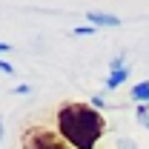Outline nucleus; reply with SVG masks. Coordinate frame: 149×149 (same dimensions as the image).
I'll list each match as a JSON object with an SVG mask.
<instances>
[{"mask_svg":"<svg viewBox=\"0 0 149 149\" xmlns=\"http://www.w3.org/2000/svg\"><path fill=\"white\" fill-rule=\"evenodd\" d=\"M92 106H95V109H100V106H103V97H100V95H95V97H92Z\"/></svg>","mask_w":149,"mask_h":149,"instance_id":"nucleus-12","label":"nucleus"},{"mask_svg":"<svg viewBox=\"0 0 149 149\" xmlns=\"http://www.w3.org/2000/svg\"><path fill=\"white\" fill-rule=\"evenodd\" d=\"M95 29H97V26H92V23H89V26H77L74 35H95Z\"/></svg>","mask_w":149,"mask_h":149,"instance_id":"nucleus-7","label":"nucleus"},{"mask_svg":"<svg viewBox=\"0 0 149 149\" xmlns=\"http://www.w3.org/2000/svg\"><path fill=\"white\" fill-rule=\"evenodd\" d=\"M0 141H3V118H0Z\"/></svg>","mask_w":149,"mask_h":149,"instance_id":"nucleus-13","label":"nucleus"},{"mask_svg":"<svg viewBox=\"0 0 149 149\" xmlns=\"http://www.w3.org/2000/svg\"><path fill=\"white\" fill-rule=\"evenodd\" d=\"M129 77V69H118V72H109V77H106V89H118L123 80Z\"/></svg>","mask_w":149,"mask_h":149,"instance_id":"nucleus-5","label":"nucleus"},{"mask_svg":"<svg viewBox=\"0 0 149 149\" xmlns=\"http://www.w3.org/2000/svg\"><path fill=\"white\" fill-rule=\"evenodd\" d=\"M135 115H138V123H141L143 129H149V103H141V106L135 109Z\"/></svg>","mask_w":149,"mask_h":149,"instance_id":"nucleus-6","label":"nucleus"},{"mask_svg":"<svg viewBox=\"0 0 149 149\" xmlns=\"http://www.w3.org/2000/svg\"><path fill=\"white\" fill-rule=\"evenodd\" d=\"M23 149H72L60 132H52V129H43V126H32V129L23 132Z\"/></svg>","mask_w":149,"mask_h":149,"instance_id":"nucleus-2","label":"nucleus"},{"mask_svg":"<svg viewBox=\"0 0 149 149\" xmlns=\"http://www.w3.org/2000/svg\"><path fill=\"white\" fill-rule=\"evenodd\" d=\"M118 149H135V143H132V141H126V138H123V141H118Z\"/></svg>","mask_w":149,"mask_h":149,"instance_id":"nucleus-11","label":"nucleus"},{"mask_svg":"<svg viewBox=\"0 0 149 149\" xmlns=\"http://www.w3.org/2000/svg\"><path fill=\"white\" fill-rule=\"evenodd\" d=\"M109 66H112V72H118V69H126V66H123V55H118V57L109 63Z\"/></svg>","mask_w":149,"mask_h":149,"instance_id":"nucleus-8","label":"nucleus"},{"mask_svg":"<svg viewBox=\"0 0 149 149\" xmlns=\"http://www.w3.org/2000/svg\"><path fill=\"white\" fill-rule=\"evenodd\" d=\"M132 100H138V103H149V80H141V83L132 86Z\"/></svg>","mask_w":149,"mask_h":149,"instance_id":"nucleus-4","label":"nucleus"},{"mask_svg":"<svg viewBox=\"0 0 149 149\" xmlns=\"http://www.w3.org/2000/svg\"><path fill=\"white\" fill-rule=\"evenodd\" d=\"M103 129V115L89 103H63L57 109V132L72 149H95Z\"/></svg>","mask_w":149,"mask_h":149,"instance_id":"nucleus-1","label":"nucleus"},{"mask_svg":"<svg viewBox=\"0 0 149 149\" xmlns=\"http://www.w3.org/2000/svg\"><path fill=\"white\" fill-rule=\"evenodd\" d=\"M29 92H32V86H29V83H23V86L15 89V95H29Z\"/></svg>","mask_w":149,"mask_h":149,"instance_id":"nucleus-10","label":"nucleus"},{"mask_svg":"<svg viewBox=\"0 0 149 149\" xmlns=\"http://www.w3.org/2000/svg\"><path fill=\"white\" fill-rule=\"evenodd\" d=\"M92 26H120V17H115V15H103V12H89L86 15Z\"/></svg>","mask_w":149,"mask_h":149,"instance_id":"nucleus-3","label":"nucleus"},{"mask_svg":"<svg viewBox=\"0 0 149 149\" xmlns=\"http://www.w3.org/2000/svg\"><path fill=\"white\" fill-rule=\"evenodd\" d=\"M0 72L12 74V72H15V66H12V63H6V60H0Z\"/></svg>","mask_w":149,"mask_h":149,"instance_id":"nucleus-9","label":"nucleus"}]
</instances>
